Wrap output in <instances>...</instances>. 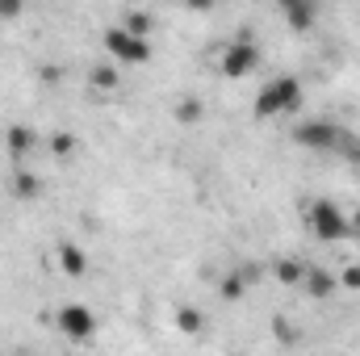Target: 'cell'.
Returning a JSON list of instances; mask_svg holds the SVG:
<instances>
[{
	"label": "cell",
	"mask_w": 360,
	"mask_h": 356,
	"mask_svg": "<svg viewBox=\"0 0 360 356\" xmlns=\"http://www.w3.org/2000/svg\"><path fill=\"white\" fill-rule=\"evenodd\" d=\"M297 109H302V84L293 76L269 80L256 96V117H285V113H297Z\"/></svg>",
	"instance_id": "6da1fadb"
},
{
	"label": "cell",
	"mask_w": 360,
	"mask_h": 356,
	"mask_svg": "<svg viewBox=\"0 0 360 356\" xmlns=\"http://www.w3.org/2000/svg\"><path fill=\"white\" fill-rule=\"evenodd\" d=\"M306 227H310V235H314V239H323V243H340V239H348V235H352L348 214H344L335 201H327V197H319V201L306 210Z\"/></svg>",
	"instance_id": "7a4b0ae2"
},
{
	"label": "cell",
	"mask_w": 360,
	"mask_h": 356,
	"mask_svg": "<svg viewBox=\"0 0 360 356\" xmlns=\"http://www.w3.org/2000/svg\"><path fill=\"white\" fill-rule=\"evenodd\" d=\"M256 63H260V46H256V34L252 30H239V38L222 51V76L226 80H243V76H252L256 72Z\"/></svg>",
	"instance_id": "3957f363"
},
{
	"label": "cell",
	"mask_w": 360,
	"mask_h": 356,
	"mask_svg": "<svg viewBox=\"0 0 360 356\" xmlns=\"http://www.w3.org/2000/svg\"><path fill=\"white\" fill-rule=\"evenodd\" d=\"M105 51H109L117 63H147V59H151V38L130 34L126 25H109V30H105Z\"/></svg>",
	"instance_id": "277c9868"
},
{
	"label": "cell",
	"mask_w": 360,
	"mask_h": 356,
	"mask_svg": "<svg viewBox=\"0 0 360 356\" xmlns=\"http://www.w3.org/2000/svg\"><path fill=\"white\" fill-rule=\"evenodd\" d=\"M55 327H59L68 340H92V331H96V314H92L89 306H80V302H68V306L55 314Z\"/></svg>",
	"instance_id": "5b68a950"
},
{
	"label": "cell",
	"mask_w": 360,
	"mask_h": 356,
	"mask_svg": "<svg viewBox=\"0 0 360 356\" xmlns=\"http://www.w3.org/2000/svg\"><path fill=\"white\" fill-rule=\"evenodd\" d=\"M293 143L314 147V151H327V147H340V130H335L331 122H323V117H314V122H297V126H293Z\"/></svg>",
	"instance_id": "8992f818"
},
{
	"label": "cell",
	"mask_w": 360,
	"mask_h": 356,
	"mask_svg": "<svg viewBox=\"0 0 360 356\" xmlns=\"http://www.w3.org/2000/svg\"><path fill=\"white\" fill-rule=\"evenodd\" d=\"M34 143H38V139H34L30 126H8V130H4V147H8L13 160H25V155L34 151Z\"/></svg>",
	"instance_id": "52a82bcc"
},
{
	"label": "cell",
	"mask_w": 360,
	"mask_h": 356,
	"mask_svg": "<svg viewBox=\"0 0 360 356\" xmlns=\"http://www.w3.org/2000/svg\"><path fill=\"white\" fill-rule=\"evenodd\" d=\"M302 285H306V293H310V298H331V293L340 289V281H335L327 268H306Z\"/></svg>",
	"instance_id": "ba28073f"
},
{
	"label": "cell",
	"mask_w": 360,
	"mask_h": 356,
	"mask_svg": "<svg viewBox=\"0 0 360 356\" xmlns=\"http://www.w3.org/2000/svg\"><path fill=\"white\" fill-rule=\"evenodd\" d=\"M59 268H63L68 276H84V272H89V256H84L76 243H59Z\"/></svg>",
	"instance_id": "9c48e42d"
},
{
	"label": "cell",
	"mask_w": 360,
	"mask_h": 356,
	"mask_svg": "<svg viewBox=\"0 0 360 356\" xmlns=\"http://www.w3.org/2000/svg\"><path fill=\"white\" fill-rule=\"evenodd\" d=\"M8 189H13V197H21V201H34V197L42 193V180L34 177V172H13Z\"/></svg>",
	"instance_id": "30bf717a"
},
{
	"label": "cell",
	"mask_w": 360,
	"mask_h": 356,
	"mask_svg": "<svg viewBox=\"0 0 360 356\" xmlns=\"http://www.w3.org/2000/svg\"><path fill=\"white\" fill-rule=\"evenodd\" d=\"M272 276H276L281 285H302V276H306V265H297L293 256H281V260L272 265Z\"/></svg>",
	"instance_id": "8fae6325"
},
{
	"label": "cell",
	"mask_w": 360,
	"mask_h": 356,
	"mask_svg": "<svg viewBox=\"0 0 360 356\" xmlns=\"http://www.w3.org/2000/svg\"><path fill=\"white\" fill-rule=\"evenodd\" d=\"M89 84L96 92H113L117 84H122V76H117V68H113V63H96V68H92V76H89Z\"/></svg>",
	"instance_id": "7c38bea8"
},
{
	"label": "cell",
	"mask_w": 360,
	"mask_h": 356,
	"mask_svg": "<svg viewBox=\"0 0 360 356\" xmlns=\"http://www.w3.org/2000/svg\"><path fill=\"white\" fill-rule=\"evenodd\" d=\"M285 17H289V30H310L314 25V4L310 0H302V4H293V8H285Z\"/></svg>",
	"instance_id": "4fadbf2b"
},
{
	"label": "cell",
	"mask_w": 360,
	"mask_h": 356,
	"mask_svg": "<svg viewBox=\"0 0 360 356\" xmlns=\"http://www.w3.org/2000/svg\"><path fill=\"white\" fill-rule=\"evenodd\" d=\"M201 113H205V105H201L197 96L176 101V122H180V126H197V122H201Z\"/></svg>",
	"instance_id": "5bb4252c"
},
{
	"label": "cell",
	"mask_w": 360,
	"mask_h": 356,
	"mask_svg": "<svg viewBox=\"0 0 360 356\" xmlns=\"http://www.w3.org/2000/svg\"><path fill=\"white\" fill-rule=\"evenodd\" d=\"M76 147H80V139H76V134H68V130L51 134V155H55V160H72V155H76Z\"/></svg>",
	"instance_id": "9a60e30c"
},
{
	"label": "cell",
	"mask_w": 360,
	"mask_h": 356,
	"mask_svg": "<svg viewBox=\"0 0 360 356\" xmlns=\"http://www.w3.org/2000/svg\"><path fill=\"white\" fill-rule=\"evenodd\" d=\"M218 293H222V298H226V302H239V298H243V293H248V281H243V272H239V268H235V272H231V276H222V285H218Z\"/></svg>",
	"instance_id": "2e32d148"
},
{
	"label": "cell",
	"mask_w": 360,
	"mask_h": 356,
	"mask_svg": "<svg viewBox=\"0 0 360 356\" xmlns=\"http://www.w3.org/2000/svg\"><path fill=\"white\" fill-rule=\"evenodd\" d=\"M176 323H180V331H184V336H197L205 319H201V310H193V306H180V310H176Z\"/></svg>",
	"instance_id": "e0dca14e"
},
{
	"label": "cell",
	"mask_w": 360,
	"mask_h": 356,
	"mask_svg": "<svg viewBox=\"0 0 360 356\" xmlns=\"http://www.w3.org/2000/svg\"><path fill=\"white\" fill-rule=\"evenodd\" d=\"M122 25H126L130 34H143V38L151 34V17H147V13H126V17H122Z\"/></svg>",
	"instance_id": "ac0fdd59"
},
{
	"label": "cell",
	"mask_w": 360,
	"mask_h": 356,
	"mask_svg": "<svg viewBox=\"0 0 360 356\" xmlns=\"http://www.w3.org/2000/svg\"><path fill=\"white\" fill-rule=\"evenodd\" d=\"M21 8H25V0H0V21H13V17H21Z\"/></svg>",
	"instance_id": "d6986e66"
},
{
	"label": "cell",
	"mask_w": 360,
	"mask_h": 356,
	"mask_svg": "<svg viewBox=\"0 0 360 356\" xmlns=\"http://www.w3.org/2000/svg\"><path fill=\"white\" fill-rule=\"evenodd\" d=\"M340 285H344V289H360V265L344 268V272H340Z\"/></svg>",
	"instance_id": "ffe728a7"
},
{
	"label": "cell",
	"mask_w": 360,
	"mask_h": 356,
	"mask_svg": "<svg viewBox=\"0 0 360 356\" xmlns=\"http://www.w3.org/2000/svg\"><path fill=\"white\" fill-rule=\"evenodd\" d=\"M272 331H276V340H281V344H293V340H297V331H293L285 319H276V327H272Z\"/></svg>",
	"instance_id": "44dd1931"
},
{
	"label": "cell",
	"mask_w": 360,
	"mask_h": 356,
	"mask_svg": "<svg viewBox=\"0 0 360 356\" xmlns=\"http://www.w3.org/2000/svg\"><path fill=\"white\" fill-rule=\"evenodd\" d=\"M184 4H188V8H193V13H210V8H214V4H218V0H184Z\"/></svg>",
	"instance_id": "7402d4cb"
},
{
	"label": "cell",
	"mask_w": 360,
	"mask_h": 356,
	"mask_svg": "<svg viewBox=\"0 0 360 356\" xmlns=\"http://www.w3.org/2000/svg\"><path fill=\"white\" fill-rule=\"evenodd\" d=\"M42 80L46 84H59V68H42Z\"/></svg>",
	"instance_id": "603a6c76"
},
{
	"label": "cell",
	"mask_w": 360,
	"mask_h": 356,
	"mask_svg": "<svg viewBox=\"0 0 360 356\" xmlns=\"http://www.w3.org/2000/svg\"><path fill=\"white\" fill-rule=\"evenodd\" d=\"M293 4H302V0H276V8L285 13V8H293Z\"/></svg>",
	"instance_id": "cb8c5ba5"
},
{
	"label": "cell",
	"mask_w": 360,
	"mask_h": 356,
	"mask_svg": "<svg viewBox=\"0 0 360 356\" xmlns=\"http://www.w3.org/2000/svg\"><path fill=\"white\" fill-rule=\"evenodd\" d=\"M348 222H352V235H360V210L352 214V218H348Z\"/></svg>",
	"instance_id": "d4e9b609"
},
{
	"label": "cell",
	"mask_w": 360,
	"mask_h": 356,
	"mask_svg": "<svg viewBox=\"0 0 360 356\" xmlns=\"http://www.w3.org/2000/svg\"><path fill=\"white\" fill-rule=\"evenodd\" d=\"M25 4H30V0H25Z\"/></svg>",
	"instance_id": "484cf974"
}]
</instances>
